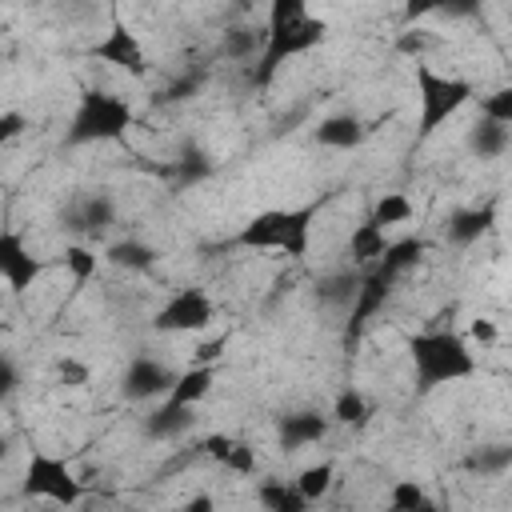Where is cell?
Segmentation results:
<instances>
[{"instance_id":"6da1fadb","label":"cell","mask_w":512,"mask_h":512,"mask_svg":"<svg viewBox=\"0 0 512 512\" xmlns=\"http://www.w3.org/2000/svg\"><path fill=\"white\" fill-rule=\"evenodd\" d=\"M328 36V24L320 16L308 12L304 0H272L268 4V24H264V48L256 56V72L252 84L268 88L280 72V64H288L292 56H304L312 48H320Z\"/></svg>"},{"instance_id":"7a4b0ae2","label":"cell","mask_w":512,"mask_h":512,"mask_svg":"<svg viewBox=\"0 0 512 512\" xmlns=\"http://www.w3.org/2000/svg\"><path fill=\"white\" fill-rule=\"evenodd\" d=\"M424 252H428V240H424V236H400V240H392V244H388V252H384L372 268H364V272H360L356 296H352V304H348L344 352H356V344H360V336H364L368 320L384 308V300L392 296L396 280H400V276H408V272L424 260Z\"/></svg>"},{"instance_id":"3957f363","label":"cell","mask_w":512,"mask_h":512,"mask_svg":"<svg viewBox=\"0 0 512 512\" xmlns=\"http://www.w3.org/2000/svg\"><path fill=\"white\" fill-rule=\"evenodd\" d=\"M320 204H300V208H268L256 212L248 224H240V232L228 240L232 248H248V252H284L288 260H304L308 256V240H312V220H316Z\"/></svg>"},{"instance_id":"277c9868","label":"cell","mask_w":512,"mask_h":512,"mask_svg":"<svg viewBox=\"0 0 512 512\" xmlns=\"http://www.w3.org/2000/svg\"><path fill=\"white\" fill-rule=\"evenodd\" d=\"M408 356H412V372H416V392H432L440 384L468 380L476 372V356H472L468 340L452 328H432V332L408 336Z\"/></svg>"},{"instance_id":"5b68a950","label":"cell","mask_w":512,"mask_h":512,"mask_svg":"<svg viewBox=\"0 0 512 512\" xmlns=\"http://www.w3.org/2000/svg\"><path fill=\"white\" fill-rule=\"evenodd\" d=\"M132 124H136V108L124 96L104 92V88H84L80 100H76V112L68 120L64 144L68 148L112 144V140H124Z\"/></svg>"},{"instance_id":"8992f818","label":"cell","mask_w":512,"mask_h":512,"mask_svg":"<svg viewBox=\"0 0 512 512\" xmlns=\"http://www.w3.org/2000/svg\"><path fill=\"white\" fill-rule=\"evenodd\" d=\"M476 96V84L464 76H444L432 64H416V100H420V120H416V136L428 140L436 136L468 100Z\"/></svg>"},{"instance_id":"52a82bcc","label":"cell","mask_w":512,"mask_h":512,"mask_svg":"<svg viewBox=\"0 0 512 512\" xmlns=\"http://www.w3.org/2000/svg\"><path fill=\"white\" fill-rule=\"evenodd\" d=\"M20 492L32 496V500H52L60 508H76L84 500V484L76 480V472L52 456V452H32L28 464H24V480H20Z\"/></svg>"},{"instance_id":"ba28073f","label":"cell","mask_w":512,"mask_h":512,"mask_svg":"<svg viewBox=\"0 0 512 512\" xmlns=\"http://www.w3.org/2000/svg\"><path fill=\"white\" fill-rule=\"evenodd\" d=\"M216 320V304L204 288H176L152 316L156 332H204Z\"/></svg>"},{"instance_id":"9c48e42d","label":"cell","mask_w":512,"mask_h":512,"mask_svg":"<svg viewBox=\"0 0 512 512\" xmlns=\"http://www.w3.org/2000/svg\"><path fill=\"white\" fill-rule=\"evenodd\" d=\"M88 56H92V60H100V64H108V68H120V72H128V76H136V80H144V76L152 72V64H148V52H144L140 36H136L120 16H112V24H108L104 40H96V44L88 48Z\"/></svg>"},{"instance_id":"30bf717a","label":"cell","mask_w":512,"mask_h":512,"mask_svg":"<svg viewBox=\"0 0 512 512\" xmlns=\"http://www.w3.org/2000/svg\"><path fill=\"white\" fill-rule=\"evenodd\" d=\"M44 272V260L28 248V236L20 228H0V280L8 292H28Z\"/></svg>"},{"instance_id":"8fae6325","label":"cell","mask_w":512,"mask_h":512,"mask_svg":"<svg viewBox=\"0 0 512 512\" xmlns=\"http://www.w3.org/2000/svg\"><path fill=\"white\" fill-rule=\"evenodd\" d=\"M172 384H176V368L156 356H136L120 376L124 400H156V396H168Z\"/></svg>"},{"instance_id":"7c38bea8","label":"cell","mask_w":512,"mask_h":512,"mask_svg":"<svg viewBox=\"0 0 512 512\" xmlns=\"http://www.w3.org/2000/svg\"><path fill=\"white\" fill-rule=\"evenodd\" d=\"M112 224H116V204H112V196H104V192L84 196L80 204H72V208L64 212V228L76 232V236H92V240H100Z\"/></svg>"},{"instance_id":"4fadbf2b","label":"cell","mask_w":512,"mask_h":512,"mask_svg":"<svg viewBox=\"0 0 512 512\" xmlns=\"http://www.w3.org/2000/svg\"><path fill=\"white\" fill-rule=\"evenodd\" d=\"M328 432H332V420L320 416V412H312V408L288 412V416H280V424H276V436H280V448H284V452H304V448L320 444Z\"/></svg>"},{"instance_id":"5bb4252c","label":"cell","mask_w":512,"mask_h":512,"mask_svg":"<svg viewBox=\"0 0 512 512\" xmlns=\"http://www.w3.org/2000/svg\"><path fill=\"white\" fill-rule=\"evenodd\" d=\"M368 124L356 116V112H336V116H324L320 124H316V144H324V148H340V152H352V148H360L364 140H368Z\"/></svg>"},{"instance_id":"9a60e30c","label":"cell","mask_w":512,"mask_h":512,"mask_svg":"<svg viewBox=\"0 0 512 512\" xmlns=\"http://www.w3.org/2000/svg\"><path fill=\"white\" fill-rule=\"evenodd\" d=\"M192 424H196V408H180V404L160 400V408H152L144 416V436L148 440H180L184 432H192Z\"/></svg>"},{"instance_id":"2e32d148","label":"cell","mask_w":512,"mask_h":512,"mask_svg":"<svg viewBox=\"0 0 512 512\" xmlns=\"http://www.w3.org/2000/svg\"><path fill=\"white\" fill-rule=\"evenodd\" d=\"M496 224V204H476V208H456L448 216V240L452 244H476L480 236H488Z\"/></svg>"},{"instance_id":"e0dca14e","label":"cell","mask_w":512,"mask_h":512,"mask_svg":"<svg viewBox=\"0 0 512 512\" xmlns=\"http://www.w3.org/2000/svg\"><path fill=\"white\" fill-rule=\"evenodd\" d=\"M216 384V368L212 364H188L184 372H176V384L168 388V404H180V408H196Z\"/></svg>"},{"instance_id":"ac0fdd59","label":"cell","mask_w":512,"mask_h":512,"mask_svg":"<svg viewBox=\"0 0 512 512\" xmlns=\"http://www.w3.org/2000/svg\"><path fill=\"white\" fill-rule=\"evenodd\" d=\"M388 232L384 228H376L372 220H360L356 228H352V236H348V260H352V268L356 272H364V268H372L384 252H388Z\"/></svg>"},{"instance_id":"d6986e66","label":"cell","mask_w":512,"mask_h":512,"mask_svg":"<svg viewBox=\"0 0 512 512\" xmlns=\"http://www.w3.org/2000/svg\"><path fill=\"white\" fill-rule=\"evenodd\" d=\"M100 260H108L112 268H120V272H152L156 268V260H160V252L152 248V244H144V240H136V236H128V240H112L108 248H104V256Z\"/></svg>"},{"instance_id":"ffe728a7","label":"cell","mask_w":512,"mask_h":512,"mask_svg":"<svg viewBox=\"0 0 512 512\" xmlns=\"http://www.w3.org/2000/svg\"><path fill=\"white\" fill-rule=\"evenodd\" d=\"M508 148H512V128H504L496 120H484V116L468 128V152L476 160H500Z\"/></svg>"},{"instance_id":"44dd1931","label":"cell","mask_w":512,"mask_h":512,"mask_svg":"<svg viewBox=\"0 0 512 512\" xmlns=\"http://www.w3.org/2000/svg\"><path fill=\"white\" fill-rule=\"evenodd\" d=\"M260 48H264V28H256V24H232L220 36V52L228 60H240V64L244 60H256Z\"/></svg>"},{"instance_id":"7402d4cb","label":"cell","mask_w":512,"mask_h":512,"mask_svg":"<svg viewBox=\"0 0 512 512\" xmlns=\"http://www.w3.org/2000/svg\"><path fill=\"white\" fill-rule=\"evenodd\" d=\"M256 500H260L264 512H308V500L288 480H264L256 488Z\"/></svg>"},{"instance_id":"603a6c76","label":"cell","mask_w":512,"mask_h":512,"mask_svg":"<svg viewBox=\"0 0 512 512\" xmlns=\"http://www.w3.org/2000/svg\"><path fill=\"white\" fill-rule=\"evenodd\" d=\"M412 200L404 196V192H380L376 200H372V212H368V220L376 224V228H396V224H408L412 220Z\"/></svg>"},{"instance_id":"cb8c5ba5","label":"cell","mask_w":512,"mask_h":512,"mask_svg":"<svg viewBox=\"0 0 512 512\" xmlns=\"http://www.w3.org/2000/svg\"><path fill=\"white\" fill-rule=\"evenodd\" d=\"M332 480H336V464H332V460H320V464H308L292 484H296V492L312 504V500H324V496L332 492Z\"/></svg>"},{"instance_id":"d4e9b609","label":"cell","mask_w":512,"mask_h":512,"mask_svg":"<svg viewBox=\"0 0 512 512\" xmlns=\"http://www.w3.org/2000/svg\"><path fill=\"white\" fill-rule=\"evenodd\" d=\"M356 284H360V272H356V268H340V272H328V276L316 284V296H320L324 304H352Z\"/></svg>"},{"instance_id":"484cf974","label":"cell","mask_w":512,"mask_h":512,"mask_svg":"<svg viewBox=\"0 0 512 512\" xmlns=\"http://www.w3.org/2000/svg\"><path fill=\"white\" fill-rule=\"evenodd\" d=\"M64 268H68V276L76 280V284H88V280H96V272H100V256H96V248H88V244H64Z\"/></svg>"},{"instance_id":"4316f807","label":"cell","mask_w":512,"mask_h":512,"mask_svg":"<svg viewBox=\"0 0 512 512\" xmlns=\"http://www.w3.org/2000/svg\"><path fill=\"white\" fill-rule=\"evenodd\" d=\"M436 48V32L432 28H420V24H408L396 32V52L408 56L412 64H424V56Z\"/></svg>"},{"instance_id":"83f0119b","label":"cell","mask_w":512,"mask_h":512,"mask_svg":"<svg viewBox=\"0 0 512 512\" xmlns=\"http://www.w3.org/2000/svg\"><path fill=\"white\" fill-rule=\"evenodd\" d=\"M332 420H336V424H364V420H368V400H364V392L344 388V392L332 400Z\"/></svg>"},{"instance_id":"f1b7e54d","label":"cell","mask_w":512,"mask_h":512,"mask_svg":"<svg viewBox=\"0 0 512 512\" xmlns=\"http://www.w3.org/2000/svg\"><path fill=\"white\" fill-rule=\"evenodd\" d=\"M508 464H512V448H504V444L480 448V452L468 460V468L480 472V476H500V472H508Z\"/></svg>"},{"instance_id":"f546056e","label":"cell","mask_w":512,"mask_h":512,"mask_svg":"<svg viewBox=\"0 0 512 512\" xmlns=\"http://www.w3.org/2000/svg\"><path fill=\"white\" fill-rule=\"evenodd\" d=\"M424 500H428V492L420 480H396L388 488V508H396V512H416Z\"/></svg>"},{"instance_id":"4dcf8cb0","label":"cell","mask_w":512,"mask_h":512,"mask_svg":"<svg viewBox=\"0 0 512 512\" xmlns=\"http://www.w3.org/2000/svg\"><path fill=\"white\" fill-rule=\"evenodd\" d=\"M480 116L512 128V88H496V92L480 96Z\"/></svg>"},{"instance_id":"1f68e13d","label":"cell","mask_w":512,"mask_h":512,"mask_svg":"<svg viewBox=\"0 0 512 512\" xmlns=\"http://www.w3.org/2000/svg\"><path fill=\"white\" fill-rule=\"evenodd\" d=\"M220 468H228V472H236V476H252V472H256V452H252L244 440H232V448H228V456H224Z\"/></svg>"},{"instance_id":"d6a6232c","label":"cell","mask_w":512,"mask_h":512,"mask_svg":"<svg viewBox=\"0 0 512 512\" xmlns=\"http://www.w3.org/2000/svg\"><path fill=\"white\" fill-rule=\"evenodd\" d=\"M56 380H60L64 388H84V384L92 380V368H88L84 360H72V356H64V360L56 364Z\"/></svg>"},{"instance_id":"836d02e7","label":"cell","mask_w":512,"mask_h":512,"mask_svg":"<svg viewBox=\"0 0 512 512\" xmlns=\"http://www.w3.org/2000/svg\"><path fill=\"white\" fill-rule=\"evenodd\" d=\"M24 128H28V116H24V112H16V108L0 112V148L12 144L16 136H24Z\"/></svg>"},{"instance_id":"e575fe53","label":"cell","mask_w":512,"mask_h":512,"mask_svg":"<svg viewBox=\"0 0 512 512\" xmlns=\"http://www.w3.org/2000/svg\"><path fill=\"white\" fill-rule=\"evenodd\" d=\"M232 440H236V436H224V432H212V436H204V440H200V452H204L208 460H216V464H224V456H228V448H232Z\"/></svg>"},{"instance_id":"d590c367","label":"cell","mask_w":512,"mask_h":512,"mask_svg":"<svg viewBox=\"0 0 512 512\" xmlns=\"http://www.w3.org/2000/svg\"><path fill=\"white\" fill-rule=\"evenodd\" d=\"M16 388H20V368L12 364V356H4V352H0V404H4Z\"/></svg>"},{"instance_id":"8d00e7d4","label":"cell","mask_w":512,"mask_h":512,"mask_svg":"<svg viewBox=\"0 0 512 512\" xmlns=\"http://www.w3.org/2000/svg\"><path fill=\"white\" fill-rule=\"evenodd\" d=\"M176 172H180V180H200V176H208V160L200 152H188L184 160H176Z\"/></svg>"},{"instance_id":"74e56055","label":"cell","mask_w":512,"mask_h":512,"mask_svg":"<svg viewBox=\"0 0 512 512\" xmlns=\"http://www.w3.org/2000/svg\"><path fill=\"white\" fill-rule=\"evenodd\" d=\"M468 336H472L476 344H492V340H496L500 332H496V324H492V320H484V316H476V320L468 324Z\"/></svg>"},{"instance_id":"f35d334b","label":"cell","mask_w":512,"mask_h":512,"mask_svg":"<svg viewBox=\"0 0 512 512\" xmlns=\"http://www.w3.org/2000/svg\"><path fill=\"white\" fill-rule=\"evenodd\" d=\"M196 88H200V76H192V72H188V76H180V80L164 92V100H184V96H192Z\"/></svg>"},{"instance_id":"ab89813d","label":"cell","mask_w":512,"mask_h":512,"mask_svg":"<svg viewBox=\"0 0 512 512\" xmlns=\"http://www.w3.org/2000/svg\"><path fill=\"white\" fill-rule=\"evenodd\" d=\"M176 512H216V500H212L208 492H196V496H188Z\"/></svg>"},{"instance_id":"60d3db41","label":"cell","mask_w":512,"mask_h":512,"mask_svg":"<svg viewBox=\"0 0 512 512\" xmlns=\"http://www.w3.org/2000/svg\"><path fill=\"white\" fill-rule=\"evenodd\" d=\"M220 352H224V336H220V340H212V344H200L192 364H212V360H220Z\"/></svg>"},{"instance_id":"b9f144b4","label":"cell","mask_w":512,"mask_h":512,"mask_svg":"<svg viewBox=\"0 0 512 512\" xmlns=\"http://www.w3.org/2000/svg\"><path fill=\"white\" fill-rule=\"evenodd\" d=\"M4 456H8V440L0 436V460H4Z\"/></svg>"},{"instance_id":"7bdbcfd3","label":"cell","mask_w":512,"mask_h":512,"mask_svg":"<svg viewBox=\"0 0 512 512\" xmlns=\"http://www.w3.org/2000/svg\"><path fill=\"white\" fill-rule=\"evenodd\" d=\"M388 512H396V508H388Z\"/></svg>"}]
</instances>
